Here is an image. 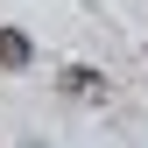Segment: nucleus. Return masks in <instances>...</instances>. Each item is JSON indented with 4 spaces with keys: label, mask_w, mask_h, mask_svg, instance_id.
<instances>
[{
    "label": "nucleus",
    "mask_w": 148,
    "mask_h": 148,
    "mask_svg": "<svg viewBox=\"0 0 148 148\" xmlns=\"http://www.w3.org/2000/svg\"><path fill=\"white\" fill-rule=\"evenodd\" d=\"M28 57H35V42L21 28H0V71H28Z\"/></svg>",
    "instance_id": "1"
},
{
    "label": "nucleus",
    "mask_w": 148,
    "mask_h": 148,
    "mask_svg": "<svg viewBox=\"0 0 148 148\" xmlns=\"http://www.w3.org/2000/svg\"><path fill=\"white\" fill-rule=\"evenodd\" d=\"M64 92H78V99H99V71L71 64V71H64Z\"/></svg>",
    "instance_id": "2"
}]
</instances>
